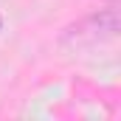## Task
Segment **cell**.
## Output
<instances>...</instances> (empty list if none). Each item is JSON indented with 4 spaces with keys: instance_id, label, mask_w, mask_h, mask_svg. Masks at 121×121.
Here are the masks:
<instances>
[{
    "instance_id": "obj_1",
    "label": "cell",
    "mask_w": 121,
    "mask_h": 121,
    "mask_svg": "<svg viewBox=\"0 0 121 121\" xmlns=\"http://www.w3.org/2000/svg\"><path fill=\"white\" fill-rule=\"evenodd\" d=\"M118 28H121L118 6H104V9H96L90 14H85L82 20L65 26L59 34V45L65 51H82V48L116 39Z\"/></svg>"
},
{
    "instance_id": "obj_2",
    "label": "cell",
    "mask_w": 121,
    "mask_h": 121,
    "mask_svg": "<svg viewBox=\"0 0 121 121\" xmlns=\"http://www.w3.org/2000/svg\"><path fill=\"white\" fill-rule=\"evenodd\" d=\"M0 28H3V17H0Z\"/></svg>"
}]
</instances>
